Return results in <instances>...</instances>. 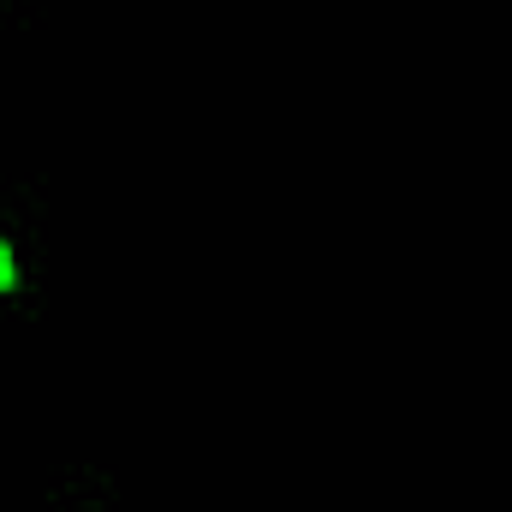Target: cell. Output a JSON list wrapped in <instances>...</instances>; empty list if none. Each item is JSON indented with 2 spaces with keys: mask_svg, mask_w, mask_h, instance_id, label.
I'll return each mask as SVG.
<instances>
[{
  "mask_svg": "<svg viewBox=\"0 0 512 512\" xmlns=\"http://www.w3.org/2000/svg\"><path fill=\"white\" fill-rule=\"evenodd\" d=\"M12 280H18V262H12V251H6V245H0V292H6Z\"/></svg>",
  "mask_w": 512,
  "mask_h": 512,
  "instance_id": "cell-1",
  "label": "cell"
}]
</instances>
